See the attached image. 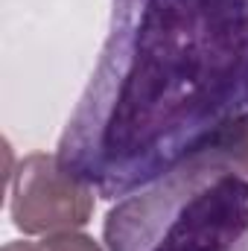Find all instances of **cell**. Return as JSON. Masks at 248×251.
<instances>
[{
    "mask_svg": "<svg viewBox=\"0 0 248 251\" xmlns=\"http://www.w3.org/2000/svg\"><path fill=\"white\" fill-rule=\"evenodd\" d=\"M94 193L76 173H70L59 155L32 152L12 173V222L24 234H59L79 231L91 222Z\"/></svg>",
    "mask_w": 248,
    "mask_h": 251,
    "instance_id": "3957f363",
    "label": "cell"
},
{
    "mask_svg": "<svg viewBox=\"0 0 248 251\" xmlns=\"http://www.w3.org/2000/svg\"><path fill=\"white\" fill-rule=\"evenodd\" d=\"M108 251H248V176L201 149L123 196L102 222Z\"/></svg>",
    "mask_w": 248,
    "mask_h": 251,
    "instance_id": "7a4b0ae2",
    "label": "cell"
},
{
    "mask_svg": "<svg viewBox=\"0 0 248 251\" xmlns=\"http://www.w3.org/2000/svg\"><path fill=\"white\" fill-rule=\"evenodd\" d=\"M44 251H105L94 237L82 234V231H59V234H47L44 243H41Z\"/></svg>",
    "mask_w": 248,
    "mask_h": 251,
    "instance_id": "277c9868",
    "label": "cell"
},
{
    "mask_svg": "<svg viewBox=\"0 0 248 251\" xmlns=\"http://www.w3.org/2000/svg\"><path fill=\"white\" fill-rule=\"evenodd\" d=\"M3 251H44L41 246H35V243H24V240H15V243H6Z\"/></svg>",
    "mask_w": 248,
    "mask_h": 251,
    "instance_id": "5b68a950",
    "label": "cell"
},
{
    "mask_svg": "<svg viewBox=\"0 0 248 251\" xmlns=\"http://www.w3.org/2000/svg\"><path fill=\"white\" fill-rule=\"evenodd\" d=\"M246 117L248 0H111L56 155L97 196L123 199Z\"/></svg>",
    "mask_w": 248,
    "mask_h": 251,
    "instance_id": "6da1fadb",
    "label": "cell"
}]
</instances>
